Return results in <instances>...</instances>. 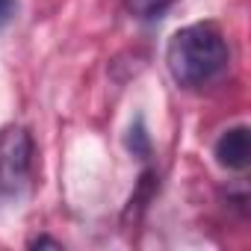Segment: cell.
Returning <instances> with one entry per match:
<instances>
[{
    "instance_id": "obj_1",
    "label": "cell",
    "mask_w": 251,
    "mask_h": 251,
    "mask_svg": "<svg viewBox=\"0 0 251 251\" xmlns=\"http://www.w3.org/2000/svg\"><path fill=\"white\" fill-rule=\"evenodd\" d=\"M166 65L180 89L213 86L230 65V48L225 33L213 21L180 27L166 48Z\"/></svg>"
},
{
    "instance_id": "obj_2",
    "label": "cell",
    "mask_w": 251,
    "mask_h": 251,
    "mask_svg": "<svg viewBox=\"0 0 251 251\" xmlns=\"http://www.w3.org/2000/svg\"><path fill=\"white\" fill-rule=\"evenodd\" d=\"M33 136L21 124L0 130V192L21 195L33 177Z\"/></svg>"
},
{
    "instance_id": "obj_3",
    "label": "cell",
    "mask_w": 251,
    "mask_h": 251,
    "mask_svg": "<svg viewBox=\"0 0 251 251\" xmlns=\"http://www.w3.org/2000/svg\"><path fill=\"white\" fill-rule=\"evenodd\" d=\"M213 157L227 172L248 169V163H251V130L245 124H236V127L225 130L213 145Z\"/></svg>"
},
{
    "instance_id": "obj_4",
    "label": "cell",
    "mask_w": 251,
    "mask_h": 251,
    "mask_svg": "<svg viewBox=\"0 0 251 251\" xmlns=\"http://www.w3.org/2000/svg\"><path fill=\"white\" fill-rule=\"evenodd\" d=\"M124 145H127V151H130L136 160H148V157H151V136H148V130H145V121H142V118H136V121L130 124L127 136H124Z\"/></svg>"
},
{
    "instance_id": "obj_5",
    "label": "cell",
    "mask_w": 251,
    "mask_h": 251,
    "mask_svg": "<svg viewBox=\"0 0 251 251\" xmlns=\"http://www.w3.org/2000/svg\"><path fill=\"white\" fill-rule=\"evenodd\" d=\"M172 3H175V0H124L127 12L136 15V18H154V15H160L163 9H169Z\"/></svg>"
},
{
    "instance_id": "obj_6",
    "label": "cell",
    "mask_w": 251,
    "mask_h": 251,
    "mask_svg": "<svg viewBox=\"0 0 251 251\" xmlns=\"http://www.w3.org/2000/svg\"><path fill=\"white\" fill-rule=\"evenodd\" d=\"M15 15V0H0V30H3Z\"/></svg>"
},
{
    "instance_id": "obj_7",
    "label": "cell",
    "mask_w": 251,
    "mask_h": 251,
    "mask_svg": "<svg viewBox=\"0 0 251 251\" xmlns=\"http://www.w3.org/2000/svg\"><path fill=\"white\" fill-rule=\"evenodd\" d=\"M30 248H62V242L59 239H53V236H36V239H30Z\"/></svg>"
}]
</instances>
